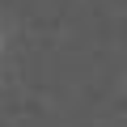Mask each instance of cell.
I'll use <instances>...</instances> for the list:
<instances>
[{
  "label": "cell",
  "mask_w": 127,
  "mask_h": 127,
  "mask_svg": "<svg viewBox=\"0 0 127 127\" xmlns=\"http://www.w3.org/2000/svg\"><path fill=\"white\" fill-rule=\"evenodd\" d=\"M0 51H4V38H0Z\"/></svg>",
  "instance_id": "obj_1"
}]
</instances>
